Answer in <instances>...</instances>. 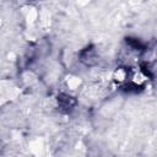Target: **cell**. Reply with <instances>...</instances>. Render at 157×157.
<instances>
[{"instance_id": "1", "label": "cell", "mask_w": 157, "mask_h": 157, "mask_svg": "<svg viewBox=\"0 0 157 157\" xmlns=\"http://www.w3.org/2000/svg\"><path fill=\"white\" fill-rule=\"evenodd\" d=\"M129 74H130V70H128L125 67H117L114 70L112 77L117 83H124V82L129 81Z\"/></svg>"}]
</instances>
